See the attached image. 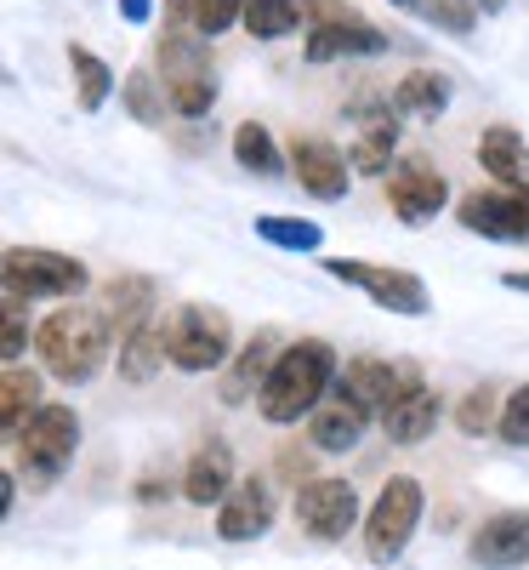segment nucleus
Listing matches in <instances>:
<instances>
[{
    "mask_svg": "<svg viewBox=\"0 0 529 570\" xmlns=\"http://www.w3.org/2000/svg\"><path fill=\"white\" fill-rule=\"evenodd\" d=\"M336 376H342V371H336V348H330L325 337H297V343H285L279 360H273V371H268V383H262V394H257L262 422L291 428V422L313 416L319 400L336 389Z\"/></svg>",
    "mask_w": 529,
    "mask_h": 570,
    "instance_id": "obj_1",
    "label": "nucleus"
},
{
    "mask_svg": "<svg viewBox=\"0 0 529 570\" xmlns=\"http://www.w3.org/2000/svg\"><path fill=\"white\" fill-rule=\"evenodd\" d=\"M34 354H40L46 376H58L63 389H80V383H91V376L109 365V354H114V331H109L103 308H80V303H69V308H58V314H46V320H40V331H34Z\"/></svg>",
    "mask_w": 529,
    "mask_h": 570,
    "instance_id": "obj_2",
    "label": "nucleus"
},
{
    "mask_svg": "<svg viewBox=\"0 0 529 570\" xmlns=\"http://www.w3.org/2000/svg\"><path fill=\"white\" fill-rule=\"evenodd\" d=\"M7 308H29V303H74L91 274L80 257L52 252V246H7Z\"/></svg>",
    "mask_w": 529,
    "mask_h": 570,
    "instance_id": "obj_3",
    "label": "nucleus"
},
{
    "mask_svg": "<svg viewBox=\"0 0 529 570\" xmlns=\"http://www.w3.org/2000/svg\"><path fill=\"white\" fill-rule=\"evenodd\" d=\"M74 451H80V416H74V405H63V400H46V405L29 416V428L18 434V445H12L18 473L29 480V491H52L63 473H69Z\"/></svg>",
    "mask_w": 529,
    "mask_h": 570,
    "instance_id": "obj_4",
    "label": "nucleus"
},
{
    "mask_svg": "<svg viewBox=\"0 0 529 570\" xmlns=\"http://www.w3.org/2000/svg\"><path fill=\"white\" fill-rule=\"evenodd\" d=\"M154 63H160V86L182 120H206L217 109V75H211V52H206V35H182L166 29L154 46Z\"/></svg>",
    "mask_w": 529,
    "mask_h": 570,
    "instance_id": "obj_5",
    "label": "nucleus"
},
{
    "mask_svg": "<svg viewBox=\"0 0 529 570\" xmlns=\"http://www.w3.org/2000/svg\"><path fill=\"white\" fill-rule=\"evenodd\" d=\"M166 343H171V365L182 376H206L222 371L233 360V320L211 303H182L166 320Z\"/></svg>",
    "mask_w": 529,
    "mask_h": 570,
    "instance_id": "obj_6",
    "label": "nucleus"
},
{
    "mask_svg": "<svg viewBox=\"0 0 529 570\" xmlns=\"http://www.w3.org/2000/svg\"><path fill=\"white\" fill-rule=\"evenodd\" d=\"M421 508H427L421 480L393 473V480L376 491L370 513H365V559L370 564H399L405 548H410V537H416V525H421Z\"/></svg>",
    "mask_w": 529,
    "mask_h": 570,
    "instance_id": "obj_7",
    "label": "nucleus"
},
{
    "mask_svg": "<svg viewBox=\"0 0 529 570\" xmlns=\"http://www.w3.org/2000/svg\"><path fill=\"white\" fill-rule=\"evenodd\" d=\"M308 63H336V58H381L388 35L365 23L342 0H313V29H308Z\"/></svg>",
    "mask_w": 529,
    "mask_h": 570,
    "instance_id": "obj_8",
    "label": "nucleus"
},
{
    "mask_svg": "<svg viewBox=\"0 0 529 570\" xmlns=\"http://www.w3.org/2000/svg\"><path fill=\"white\" fill-rule=\"evenodd\" d=\"M325 274L342 279V285H359V292L388 308V314H405V320H421L432 308L427 285L410 274V268H388V263H359V257H325Z\"/></svg>",
    "mask_w": 529,
    "mask_h": 570,
    "instance_id": "obj_9",
    "label": "nucleus"
},
{
    "mask_svg": "<svg viewBox=\"0 0 529 570\" xmlns=\"http://www.w3.org/2000/svg\"><path fill=\"white\" fill-rule=\"evenodd\" d=\"M445 200H450V183H445V171L432 166L427 155L393 160V171H388V206H393L399 223L421 228V223H432L445 212Z\"/></svg>",
    "mask_w": 529,
    "mask_h": 570,
    "instance_id": "obj_10",
    "label": "nucleus"
},
{
    "mask_svg": "<svg viewBox=\"0 0 529 570\" xmlns=\"http://www.w3.org/2000/svg\"><path fill=\"white\" fill-rule=\"evenodd\" d=\"M456 217L485 240H529V188H472L456 200Z\"/></svg>",
    "mask_w": 529,
    "mask_h": 570,
    "instance_id": "obj_11",
    "label": "nucleus"
},
{
    "mask_svg": "<svg viewBox=\"0 0 529 570\" xmlns=\"http://www.w3.org/2000/svg\"><path fill=\"white\" fill-rule=\"evenodd\" d=\"M297 525L313 537V542H342L353 525H359V491L348 480H308L297 491Z\"/></svg>",
    "mask_w": 529,
    "mask_h": 570,
    "instance_id": "obj_12",
    "label": "nucleus"
},
{
    "mask_svg": "<svg viewBox=\"0 0 529 570\" xmlns=\"http://www.w3.org/2000/svg\"><path fill=\"white\" fill-rule=\"evenodd\" d=\"M342 383L353 389V400L381 422L388 416L416 383H421V371L410 365V360H376V354H359V360H348V371H342Z\"/></svg>",
    "mask_w": 529,
    "mask_h": 570,
    "instance_id": "obj_13",
    "label": "nucleus"
},
{
    "mask_svg": "<svg viewBox=\"0 0 529 570\" xmlns=\"http://www.w3.org/2000/svg\"><path fill=\"white\" fill-rule=\"evenodd\" d=\"M376 416L353 400V389L336 376V389L319 400V411L308 416V440H313V451H325V456H348V451H359V440H365V428H370Z\"/></svg>",
    "mask_w": 529,
    "mask_h": 570,
    "instance_id": "obj_14",
    "label": "nucleus"
},
{
    "mask_svg": "<svg viewBox=\"0 0 529 570\" xmlns=\"http://www.w3.org/2000/svg\"><path fill=\"white\" fill-rule=\"evenodd\" d=\"M273 513H279V502H273L268 480H257V473L251 480H233V491L217 508V537L222 542H257L273 531Z\"/></svg>",
    "mask_w": 529,
    "mask_h": 570,
    "instance_id": "obj_15",
    "label": "nucleus"
},
{
    "mask_svg": "<svg viewBox=\"0 0 529 570\" xmlns=\"http://www.w3.org/2000/svg\"><path fill=\"white\" fill-rule=\"evenodd\" d=\"M353 120H359V137H353V171H365V177H388L393 171V149H399V104L388 98V104H376V98H365L359 109H353Z\"/></svg>",
    "mask_w": 529,
    "mask_h": 570,
    "instance_id": "obj_16",
    "label": "nucleus"
},
{
    "mask_svg": "<svg viewBox=\"0 0 529 570\" xmlns=\"http://www.w3.org/2000/svg\"><path fill=\"white\" fill-rule=\"evenodd\" d=\"M291 171H297V183L308 188L313 200H342L348 195V183H353V160L336 149V142H325V137H297L291 142Z\"/></svg>",
    "mask_w": 529,
    "mask_h": 570,
    "instance_id": "obj_17",
    "label": "nucleus"
},
{
    "mask_svg": "<svg viewBox=\"0 0 529 570\" xmlns=\"http://www.w3.org/2000/svg\"><path fill=\"white\" fill-rule=\"evenodd\" d=\"M109 331H114V343H126L131 331H142L149 320H160V297H154V279L149 274H114L103 285V297H98Z\"/></svg>",
    "mask_w": 529,
    "mask_h": 570,
    "instance_id": "obj_18",
    "label": "nucleus"
},
{
    "mask_svg": "<svg viewBox=\"0 0 529 570\" xmlns=\"http://www.w3.org/2000/svg\"><path fill=\"white\" fill-rule=\"evenodd\" d=\"M467 559L478 570H518L529 564V513H496L472 531Z\"/></svg>",
    "mask_w": 529,
    "mask_h": 570,
    "instance_id": "obj_19",
    "label": "nucleus"
},
{
    "mask_svg": "<svg viewBox=\"0 0 529 570\" xmlns=\"http://www.w3.org/2000/svg\"><path fill=\"white\" fill-rule=\"evenodd\" d=\"M279 348H285V343H279V331H257V337L228 360L222 383H217V400H222V405H246V400H257L262 383H268V371H273V360H279Z\"/></svg>",
    "mask_w": 529,
    "mask_h": 570,
    "instance_id": "obj_20",
    "label": "nucleus"
},
{
    "mask_svg": "<svg viewBox=\"0 0 529 570\" xmlns=\"http://www.w3.org/2000/svg\"><path fill=\"white\" fill-rule=\"evenodd\" d=\"M228 491H233V445L228 440H206L182 468V497L194 508H222Z\"/></svg>",
    "mask_w": 529,
    "mask_h": 570,
    "instance_id": "obj_21",
    "label": "nucleus"
},
{
    "mask_svg": "<svg viewBox=\"0 0 529 570\" xmlns=\"http://www.w3.org/2000/svg\"><path fill=\"white\" fill-rule=\"evenodd\" d=\"M478 166H485L501 188H529V142L518 126H485L478 137Z\"/></svg>",
    "mask_w": 529,
    "mask_h": 570,
    "instance_id": "obj_22",
    "label": "nucleus"
},
{
    "mask_svg": "<svg viewBox=\"0 0 529 570\" xmlns=\"http://www.w3.org/2000/svg\"><path fill=\"white\" fill-rule=\"evenodd\" d=\"M40 371L29 365H7V376H0V434H7V445H18V434L29 428V416L40 411Z\"/></svg>",
    "mask_w": 529,
    "mask_h": 570,
    "instance_id": "obj_23",
    "label": "nucleus"
},
{
    "mask_svg": "<svg viewBox=\"0 0 529 570\" xmlns=\"http://www.w3.org/2000/svg\"><path fill=\"white\" fill-rule=\"evenodd\" d=\"M432 428H439V394H432L427 383H416L388 416H381V434H388L393 445H421Z\"/></svg>",
    "mask_w": 529,
    "mask_h": 570,
    "instance_id": "obj_24",
    "label": "nucleus"
},
{
    "mask_svg": "<svg viewBox=\"0 0 529 570\" xmlns=\"http://www.w3.org/2000/svg\"><path fill=\"white\" fill-rule=\"evenodd\" d=\"M171 360V343H166V325L149 320L142 331H131V337L120 343V383H149V376H160V365Z\"/></svg>",
    "mask_w": 529,
    "mask_h": 570,
    "instance_id": "obj_25",
    "label": "nucleus"
},
{
    "mask_svg": "<svg viewBox=\"0 0 529 570\" xmlns=\"http://www.w3.org/2000/svg\"><path fill=\"white\" fill-rule=\"evenodd\" d=\"M393 104L405 115H421V120H439L450 109V80L439 69H410L399 86H393Z\"/></svg>",
    "mask_w": 529,
    "mask_h": 570,
    "instance_id": "obj_26",
    "label": "nucleus"
},
{
    "mask_svg": "<svg viewBox=\"0 0 529 570\" xmlns=\"http://www.w3.org/2000/svg\"><path fill=\"white\" fill-rule=\"evenodd\" d=\"M233 160L257 171V177H285V155H279V142L262 120H239L233 126Z\"/></svg>",
    "mask_w": 529,
    "mask_h": 570,
    "instance_id": "obj_27",
    "label": "nucleus"
},
{
    "mask_svg": "<svg viewBox=\"0 0 529 570\" xmlns=\"http://www.w3.org/2000/svg\"><path fill=\"white\" fill-rule=\"evenodd\" d=\"M69 75H74V104L86 115H98L109 104V91H114V69L98 52H86V46H69Z\"/></svg>",
    "mask_w": 529,
    "mask_h": 570,
    "instance_id": "obj_28",
    "label": "nucleus"
},
{
    "mask_svg": "<svg viewBox=\"0 0 529 570\" xmlns=\"http://www.w3.org/2000/svg\"><path fill=\"white\" fill-rule=\"evenodd\" d=\"M308 12H313V0H251V7H246V29L257 40H285V35L302 29Z\"/></svg>",
    "mask_w": 529,
    "mask_h": 570,
    "instance_id": "obj_29",
    "label": "nucleus"
},
{
    "mask_svg": "<svg viewBox=\"0 0 529 570\" xmlns=\"http://www.w3.org/2000/svg\"><path fill=\"white\" fill-rule=\"evenodd\" d=\"M257 240H268L279 252H319L325 228L308 223V217H257Z\"/></svg>",
    "mask_w": 529,
    "mask_h": 570,
    "instance_id": "obj_30",
    "label": "nucleus"
},
{
    "mask_svg": "<svg viewBox=\"0 0 529 570\" xmlns=\"http://www.w3.org/2000/svg\"><path fill=\"white\" fill-rule=\"evenodd\" d=\"M501 405L507 400H496V389H467L461 405H456V428H461L467 440H485V434H496V428H501Z\"/></svg>",
    "mask_w": 529,
    "mask_h": 570,
    "instance_id": "obj_31",
    "label": "nucleus"
},
{
    "mask_svg": "<svg viewBox=\"0 0 529 570\" xmlns=\"http://www.w3.org/2000/svg\"><path fill=\"white\" fill-rule=\"evenodd\" d=\"M126 109H131L142 126H160L166 109H171V98H166V86H160L149 69H131V75H126Z\"/></svg>",
    "mask_w": 529,
    "mask_h": 570,
    "instance_id": "obj_32",
    "label": "nucleus"
},
{
    "mask_svg": "<svg viewBox=\"0 0 529 570\" xmlns=\"http://www.w3.org/2000/svg\"><path fill=\"white\" fill-rule=\"evenodd\" d=\"M246 7H251V0H194V29H200L206 40H217V35H228L233 23H246Z\"/></svg>",
    "mask_w": 529,
    "mask_h": 570,
    "instance_id": "obj_33",
    "label": "nucleus"
},
{
    "mask_svg": "<svg viewBox=\"0 0 529 570\" xmlns=\"http://www.w3.org/2000/svg\"><path fill=\"white\" fill-rule=\"evenodd\" d=\"M496 434L507 440V445H529V383H518L512 394H507V405H501V428Z\"/></svg>",
    "mask_w": 529,
    "mask_h": 570,
    "instance_id": "obj_34",
    "label": "nucleus"
},
{
    "mask_svg": "<svg viewBox=\"0 0 529 570\" xmlns=\"http://www.w3.org/2000/svg\"><path fill=\"white\" fill-rule=\"evenodd\" d=\"M29 354V331H23V308H7V337H0V360L7 365H23Z\"/></svg>",
    "mask_w": 529,
    "mask_h": 570,
    "instance_id": "obj_35",
    "label": "nucleus"
},
{
    "mask_svg": "<svg viewBox=\"0 0 529 570\" xmlns=\"http://www.w3.org/2000/svg\"><path fill=\"white\" fill-rule=\"evenodd\" d=\"M427 18H432V23H445V29H456V35L472 29V7H461V0H432Z\"/></svg>",
    "mask_w": 529,
    "mask_h": 570,
    "instance_id": "obj_36",
    "label": "nucleus"
},
{
    "mask_svg": "<svg viewBox=\"0 0 529 570\" xmlns=\"http://www.w3.org/2000/svg\"><path fill=\"white\" fill-rule=\"evenodd\" d=\"M501 285H507V292H529V268H507Z\"/></svg>",
    "mask_w": 529,
    "mask_h": 570,
    "instance_id": "obj_37",
    "label": "nucleus"
},
{
    "mask_svg": "<svg viewBox=\"0 0 529 570\" xmlns=\"http://www.w3.org/2000/svg\"><path fill=\"white\" fill-rule=\"evenodd\" d=\"M120 12H126V23H142L149 18V0H120Z\"/></svg>",
    "mask_w": 529,
    "mask_h": 570,
    "instance_id": "obj_38",
    "label": "nucleus"
},
{
    "mask_svg": "<svg viewBox=\"0 0 529 570\" xmlns=\"http://www.w3.org/2000/svg\"><path fill=\"white\" fill-rule=\"evenodd\" d=\"M472 7H478V12H501V7H507V0H472Z\"/></svg>",
    "mask_w": 529,
    "mask_h": 570,
    "instance_id": "obj_39",
    "label": "nucleus"
},
{
    "mask_svg": "<svg viewBox=\"0 0 529 570\" xmlns=\"http://www.w3.org/2000/svg\"><path fill=\"white\" fill-rule=\"evenodd\" d=\"M393 7H416V0H393Z\"/></svg>",
    "mask_w": 529,
    "mask_h": 570,
    "instance_id": "obj_40",
    "label": "nucleus"
}]
</instances>
